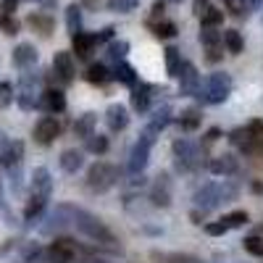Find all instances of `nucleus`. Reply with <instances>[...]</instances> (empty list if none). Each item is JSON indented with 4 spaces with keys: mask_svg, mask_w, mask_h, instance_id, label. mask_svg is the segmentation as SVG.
Segmentation results:
<instances>
[{
    "mask_svg": "<svg viewBox=\"0 0 263 263\" xmlns=\"http://www.w3.org/2000/svg\"><path fill=\"white\" fill-rule=\"evenodd\" d=\"M66 216V221H69V229H74L77 234L87 237L90 242H95L98 248H108V250H119V239L116 234L108 229L100 218L90 211H84L79 205H71V203H61L58 205Z\"/></svg>",
    "mask_w": 263,
    "mask_h": 263,
    "instance_id": "f257e3e1",
    "label": "nucleus"
},
{
    "mask_svg": "<svg viewBox=\"0 0 263 263\" xmlns=\"http://www.w3.org/2000/svg\"><path fill=\"white\" fill-rule=\"evenodd\" d=\"M21 163H24V142L21 140H11L6 132H0V166L6 168L8 179H11V190L18 195L21 192Z\"/></svg>",
    "mask_w": 263,
    "mask_h": 263,
    "instance_id": "f03ea898",
    "label": "nucleus"
},
{
    "mask_svg": "<svg viewBox=\"0 0 263 263\" xmlns=\"http://www.w3.org/2000/svg\"><path fill=\"white\" fill-rule=\"evenodd\" d=\"M237 195H239V187L232 184V182H208L203 184L200 190L195 192V205L197 208H203V211H213L218 205H224V203H232L237 200Z\"/></svg>",
    "mask_w": 263,
    "mask_h": 263,
    "instance_id": "7ed1b4c3",
    "label": "nucleus"
},
{
    "mask_svg": "<svg viewBox=\"0 0 263 263\" xmlns=\"http://www.w3.org/2000/svg\"><path fill=\"white\" fill-rule=\"evenodd\" d=\"M232 77L227 71H213L205 77V82L200 84V92H197V103H203V105H218V103H227L229 95H232Z\"/></svg>",
    "mask_w": 263,
    "mask_h": 263,
    "instance_id": "20e7f679",
    "label": "nucleus"
},
{
    "mask_svg": "<svg viewBox=\"0 0 263 263\" xmlns=\"http://www.w3.org/2000/svg\"><path fill=\"white\" fill-rule=\"evenodd\" d=\"M42 258L48 263H82L90 260V250L74 242L71 237H55L48 245V250H42Z\"/></svg>",
    "mask_w": 263,
    "mask_h": 263,
    "instance_id": "39448f33",
    "label": "nucleus"
},
{
    "mask_svg": "<svg viewBox=\"0 0 263 263\" xmlns=\"http://www.w3.org/2000/svg\"><path fill=\"white\" fill-rule=\"evenodd\" d=\"M174 150V158H177V168L179 171H200L205 163V150L200 142H192L190 137H179V140H174L171 145Z\"/></svg>",
    "mask_w": 263,
    "mask_h": 263,
    "instance_id": "423d86ee",
    "label": "nucleus"
},
{
    "mask_svg": "<svg viewBox=\"0 0 263 263\" xmlns=\"http://www.w3.org/2000/svg\"><path fill=\"white\" fill-rule=\"evenodd\" d=\"M121 179V168L114 166V163H105V161H98L87 168V190L90 192H108L116 182Z\"/></svg>",
    "mask_w": 263,
    "mask_h": 263,
    "instance_id": "0eeeda50",
    "label": "nucleus"
},
{
    "mask_svg": "<svg viewBox=\"0 0 263 263\" xmlns=\"http://www.w3.org/2000/svg\"><path fill=\"white\" fill-rule=\"evenodd\" d=\"M156 132H150L147 126L140 132V137H137V142L132 145V150H129V174H135V177H140V174L145 171V166H147V161H150V150H153V145H156Z\"/></svg>",
    "mask_w": 263,
    "mask_h": 263,
    "instance_id": "6e6552de",
    "label": "nucleus"
},
{
    "mask_svg": "<svg viewBox=\"0 0 263 263\" xmlns=\"http://www.w3.org/2000/svg\"><path fill=\"white\" fill-rule=\"evenodd\" d=\"M40 74L24 69V74H21L18 79V92H16V103L21 111H34L37 108V100H40Z\"/></svg>",
    "mask_w": 263,
    "mask_h": 263,
    "instance_id": "1a4fd4ad",
    "label": "nucleus"
},
{
    "mask_svg": "<svg viewBox=\"0 0 263 263\" xmlns=\"http://www.w3.org/2000/svg\"><path fill=\"white\" fill-rule=\"evenodd\" d=\"M200 42L205 48L208 63H218L224 58V32L218 27H200Z\"/></svg>",
    "mask_w": 263,
    "mask_h": 263,
    "instance_id": "9d476101",
    "label": "nucleus"
},
{
    "mask_svg": "<svg viewBox=\"0 0 263 263\" xmlns=\"http://www.w3.org/2000/svg\"><path fill=\"white\" fill-rule=\"evenodd\" d=\"M177 79H179V95H182V98H195L197 92H200L203 79H200V74H197V66H195V63L184 61Z\"/></svg>",
    "mask_w": 263,
    "mask_h": 263,
    "instance_id": "9b49d317",
    "label": "nucleus"
},
{
    "mask_svg": "<svg viewBox=\"0 0 263 263\" xmlns=\"http://www.w3.org/2000/svg\"><path fill=\"white\" fill-rule=\"evenodd\" d=\"M129 90H132V108H135V114H140V116L147 114L150 105H153V98H156V92H158V87L140 79L135 87H129Z\"/></svg>",
    "mask_w": 263,
    "mask_h": 263,
    "instance_id": "f8f14e48",
    "label": "nucleus"
},
{
    "mask_svg": "<svg viewBox=\"0 0 263 263\" xmlns=\"http://www.w3.org/2000/svg\"><path fill=\"white\" fill-rule=\"evenodd\" d=\"M61 132H63V126H61V121L55 119V116H42L37 124H34V140L40 142V145H53L58 137H61Z\"/></svg>",
    "mask_w": 263,
    "mask_h": 263,
    "instance_id": "ddd939ff",
    "label": "nucleus"
},
{
    "mask_svg": "<svg viewBox=\"0 0 263 263\" xmlns=\"http://www.w3.org/2000/svg\"><path fill=\"white\" fill-rule=\"evenodd\" d=\"M37 108L40 111H45L50 116H58L66 111V95L63 90H58V87H48V90L40 92V100H37Z\"/></svg>",
    "mask_w": 263,
    "mask_h": 263,
    "instance_id": "4468645a",
    "label": "nucleus"
},
{
    "mask_svg": "<svg viewBox=\"0 0 263 263\" xmlns=\"http://www.w3.org/2000/svg\"><path fill=\"white\" fill-rule=\"evenodd\" d=\"M74 55L69 50H58L53 55V77L61 82V84H71L74 82Z\"/></svg>",
    "mask_w": 263,
    "mask_h": 263,
    "instance_id": "2eb2a0df",
    "label": "nucleus"
},
{
    "mask_svg": "<svg viewBox=\"0 0 263 263\" xmlns=\"http://www.w3.org/2000/svg\"><path fill=\"white\" fill-rule=\"evenodd\" d=\"M150 200H153V205H158V208H168L171 205V179H168V174H158V177L153 179Z\"/></svg>",
    "mask_w": 263,
    "mask_h": 263,
    "instance_id": "dca6fc26",
    "label": "nucleus"
},
{
    "mask_svg": "<svg viewBox=\"0 0 263 263\" xmlns=\"http://www.w3.org/2000/svg\"><path fill=\"white\" fill-rule=\"evenodd\" d=\"M245 135H248V140H245L242 153L245 156H258V153L263 150V121L260 119L248 121L245 124Z\"/></svg>",
    "mask_w": 263,
    "mask_h": 263,
    "instance_id": "f3484780",
    "label": "nucleus"
},
{
    "mask_svg": "<svg viewBox=\"0 0 263 263\" xmlns=\"http://www.w3.org/2000/svg\"><path fill=\"white\" fill-rule=\"evenodd\" d=\"M11 61H13L16 69L24 71V69H32V66L40 61V53H37V48L32 45V42H21V45H16V48H13Z\"/></svg>",
    "mask_w": 263,
    "mask_h": 263,
    "instance_id": "a211bd4d",
    "label": "nucleus"
},
{
    "mask_svg": "<svg viewBox=\"0 0 263 263\" xmlns=\"http://www.w3.org/2000/svg\"><path fill=\"white\" fill-rule=\"evenodd\" d=\"M95 48H98L95 34H90V32H77V34H71V50L77 53L79 61H87V58L95 53Z\"/></svg>",
    "mask_w": 263,
    "mask_h": 263,
    "instance_id": "6ab92c4d",
    "label": "nucleus"
},
{
    "mask_svg": "<svg viewBox=\"0 0 263 263\" xmlns=\"http://www.w3.org/2000/svg\"><path fill=\"white\" fill-rule=\"evenodd\" d=\"M237 168H239V163H237V158L232 156V153H224V156H216V158H211L208 161V171L213 174V177H232V174H237Z\"/></svg>",
    "mask_w": 263,
    "mask_h": 263,
    "instance_id": "aec40b11",
    "label": "nucleus"
},
{
    "mask_svg": "<svg viewBox=\"0 0 263 263\" xmlns=\"http://www.w3.org/2000/svg\"><path fill=\"white\" fill-rule=\"evenodd\" d=\"M105 124L111 132H124L129 126V111L121 103H111L105 108Z\"/></svg>",
    "mask_w": 263,
    "mask_h": 263,
    "instance_id": "412c9836",
    "label": "nucleus"
},
{
    "mask_svg": "<svg viewBox=\"0 0 263 263\" xmlns=\"http://www.w3.org/2000/svg\"><path fill=\"white\" fill-rule=\"evenodd\" d=\"M48 200H50L48 195L32 192V195H29V200H27V208H24V221H27V224H34L37 218L42 216V211L48 208Z\"/></svg>",
    "mask_w": 263,
    "mask_h": 263,
    "instance_id": "4be33fe9",
    "label": "nucleus"
},
{
    "mask_svg": "<svg viewBox=\"0 0 263 263\" xmlns=\"http://www.w3.org/2000/svg\"><path fill=\"white\" fill-rule=\"evenodd\" d=\"M111 79H116V82H121L126 87H135L140 82V74L135 71V66H129L126 61H119V63H114V69H111Z\"/></svg>",
    "mask_w": 263,
    "mask_h": 263,
    "instance_id": "5701e85b",
    "label": "nucleus"
},
{
    "mask_svg": "<svg viewBox=\"0 0 263 263\" xmlns=\"http://www.w3.org/2000/svg\"><path fill=\"white\" fill-rule=\"evenodd\" d=\"M32 192H40V195H48L53 192V177H50V171L45 166H37L32 171Z\"/></svg>",
    "mask_w": 263,
    "mask_h": 263,
    "instance_id": "b1692460",
    "label": "nucleus"
},
{
    "mask_svg": "<svg viewBox=\"0 0 263 263\" xmlns=\"http://www.w3.org/2000/svg\"><path fill=\"white\" fill-rule=\"evenodd\" d=\"M95 126H98V114L95 111H87L74 121V135L79 140H87L90 135H95Z\"/></svg>",
    "mask_w": 263,
    "mask_h": 263,
    "instance_id": "393cba45",
    "label": "nucleus"
},
{
    "mask_svg": "<svg viewBox=\"0 0 263 263\" xmlns=\"http://www.w3.org/2000/svg\"><path fill=\"white\" fill-rule=\"evenodd\" d=\"M177 124L182 132H197L203 124V114H200V108H184V111L177 116Z\"/></svg>",
    "mask_w": 263,
    "mask_h": 263,
    "instance_id": "a878e982",
    "label": "nucleus"
},
{
    "mask_svg": "<svg viewBox=\"0 0 263 263\" xmlns=\"http://www.w3.org/2000/svg\"><path fill=\"white\" fill-rule=\"evenodd\" d=\"M171 121H174V108H171V105H161L158 111L153 114V119H150L147 129H150V132H156V135H161V132H163Z\"/></svg>",
    "mask_w": 263,
    "mask_h": 263,
    "instance_id": "bb28decb",
    "label": "nucleus"
},
{
    "mask_svg": "<svg viewBox=\"0 0 263 263\" xmlns=\"http://www.w3.org/2000/svg\"><path fill=\"white\" fill-rule=\"evenodd\" d=\"M84 166V153L82 150H63L61 153V168L66 171V174H77L79 168Z\"/></svg>",
    "mask_w": 263,
    "mask_h": 263,
    "instance_id": "cd10ccee",
    "label": "nucleus"
},
{
    "mask_svg": "<svg viewBox=\"0 0 263 263\" xmlns=\"http://www.w3.org/2000/svg\"><path fill=\"white\" fill-rule=\"evenodd\" d=\"M27 24H29L34 32H40L42 37H50V34H53V18H50L48 13H40V11L32 13V16L27 18Z\"/></svg>",
    "mask_w": 263,
    "mask_h": 263,
    "instance_id": "c85d7f7f",
    "label": "nucleus"
},
{
    "mask_svg": "<svg viewBox=\"0 0 263 263\" xmlns=\"http://www.w3.org/2000/svg\"><path fill=\"white\" fill-rule=\"evenodd\" d=\"M163 58H166V74H168L171 79H177V77H179V69H182V63H184V61H182V53H179L177 48L168 45V48L163 50Z\"/></svg>",
    "mask_w": 263,
    "mask_h": 263,
    "instance_id": "c756f323",
    "label": "nucleus"
},
{
    "mask_svg": "<svg viewBox=\"0 0 263 263\" xmlns=\"http://www.w3.org/2000/svg\"><path fill=\"white\" fill-rule=\"evenodd\" d=\"M84 79L90 84H105V82H111V69H108L105 63H90Z\"/></svg>",
    "mask_w": 263,
    "mask_h": 263,
    "instance_id": "7c9ffc66",
    "label": "nucleus"
},
{
    "mask_svg": "<svg viewBox=\"0 0 263 263\" xmlns=\"http://www.w3.org/2000/svg\"><path fill=\"white\" fill-rule=\"evenodd\" d=\"M224 48H227V53L239 55V53L245 50V40H242V34H239L237 29H224Z\"/></svg>",
    "mask_w": 263,
    "mask_h": 263,
    "instance_id": "2f4dec72",
    "label": "nucleus"
},
{
    "mask_svg": "<svg viewBox=\"0 0 263 263\" xmlns=\"http://www.w3.org/2000/svg\"><path fill=\"white\" fill-rule=\"evenodd\" d=\"M84 150L92 153V156H105L108 153V137L105 135H90L84 140Z\"/></svg>",
    "mask_w": 263,
    "mask_h": 263,
    "instance_id": "473e14b6",
    "label": "nucleus"
},
{
    "mask_svg": "<svg viewBox=\"0 0 263 263\" xmlns=\"http://www.w3.org/2000/svg\"><path fill=\"white\" fill-rule=\"evenodd\" d=\"M150 27H153V34H156L158 40H171V37L179 34L177 24H174V21H168V18H161L158 24H150Z\"/></svg>",
    "mask_w": 263,
    "mask_h": 263,
    "instance_id": "72a5a7b5",
    "label": "nucleus"
},
{
    "mask_svg": "<svg viewBox=\"0 0 263 263\" xmlns=\"http://www.w3.org/2000/svg\"><path fill=\"white\" fill-rule=\"evenodd\" d=\"M221 24H224V11L216 6H208L200 16V27H221Z\"/></svg>",
    "mask_w": 263,
    "mask_h": 263,
    "instance_id": "f704fd0d",
    "label": "nucleus"
},
{
    "mask_svg": "<svg viewBox=\"0 0 263 263\" xmlns=\"http://www.w3.org/2000/svg\"><path fill=\"white\" fill-rule=\"evenodd\" d=\"M126 53H129V42H126V40H111V42H108V53H105V55L111 58L114 63L124 61Z\"/></svg>",
    "mask_w": 263,
    "mask_h": 263,
    "instance_id": "c9c22d12",
    "label": "nucleus"
},
{
    "mask_svg": "<svg viewBox=\"0 0 263 263\" xmlns=\"http://www.w3.org/2000/svg\"><path fill=\"white\" fill-rule=\"evenodd\" d=\"M221 221L229 227V229H242V227H248L250 224V213L248 211H232V213H227Z\"/></svg>",
    "mask_w": 263,
    "mask_h": 263,
    "instance_id": "e433bc0d",
    "label": "nucleus"
},
{
    "mask_svg": "<svg viewBox=\"0 0 263 263\" xmlns=\"http://www.w3.org/2000/svg\"><path fill=\"white\" fill-rule=\"evenodd\" d=\"M66 27H69V34L82 32V8L79 6H69V8H66Z\"/></svg>",
    "mask_w": 263,
    "mask_h": 263,
    "instance_id": "4c0bfd02",
    "label": "nucleus"
},
{
    "mask_svg": "<svg viewBox=\"0 0 263 263\" xmlns=\"http://www.w3.org/2000/svg\"><path fill=\"white\" fill-rule=\"evenodd\" d=\"M156 260H163V263H203L200 258H192V255H182V253H153Z\"/></svg>",
    "mask_w": 263,
    "mask_h": 263,
    "instance_id": "58836bf2",
    "label": "nucleus"
},
{
    "mask_svg": "<svg viewBox=\"0 0 263 263\" xmlns=\"http://www.w3.org/2000/svg\"><path fill=\"white\" fill-rule=\"evenodd\" d=\"M18 29H21V24L16 21V16H13V13H3V11H0V32L11 37V34H18Z\"/></svg>",
    "mask_w": 263,
    "mask_h": 263,
    "instance_id": "ea45409f",
    "label": "nucleus"
},
{
    "mask_svg": "<svg viewBox=\"0 0 263 263\" xmlns=\"http://www.w3.org/2000/svg\"><path fill=\"white\" fill-rule=\"evenodd\" d=\"M140 6V0H108L105 8L108 11H114V13H129V11H135Z\"/></svg>",
    "mask_w": 263,
    "mask_h": 263,
    "instance_id": "a19ab883",
    "label": "nucleus"
},
{
    "mask_svg": "<svg viewBox=\"0 0 263 263\" xmlns=\"http://www.w3.org/2000/svg\"><path fill=\"white\" fill-rule=\"evenodd\" d=\"M242 248H245L250 255H255V258H263V237H258V234H253V237H245V239H242Z\"/></svg>",
    "mask_w": 263,
    "mask_h": 263,
    "instance_id": "79ce46f5",
    "label": "nucleus"
},
{
    "mask_svg": "<svg viewBox=\"0 0 263 263\" xmlns=\"http://www.w3.org/2000/svg\"><path fill=\"white\" fill-rule=\"evenodd\" d=\"M224 6H227V13L234 16V18H248V8H245V0H224Z\"/></svg>",
    "mask_w": 263,
    "mask_h": 263,
    "instance_id": "37998d69",
    "label": "nucleus"
},
{
    "mask_svg": "<svg viewBox=\"0 0 263 263\" xmlns=\"http://www.w3.org/2000/svg\"><path fill=\"white\" fill-rule=\"evenodd\" d=\"M13 100H16V90H13V84L3 79V82H0V108H8Z\"/></svg>",
    "mask_w": 263,
    "mask_h": 263,
    "instance_id": "c03bdc74",
    "label": "nucleus"
},
{
    "mask_svg": "<svg viewBox=\"0 0 263 263\" xmlns=\"http://www.w3.org/2000/svg\"><path fill=\"white\" fill-rule=\"evenodd\" d=\"M221 135H224V132L218 129V126H211V129L205 132V135H203V142H200V145H203V150H208L213 142H218V137H221Z\"/></svg>",
    "mask_w": 263,
    "mask_h": 263,
    "instance_id": "a18cd8bd",
    "label": "nucleus"
},
{
    "mask_svg": "<svg viewBox=\"0 0 263 263\" xmlns=\"http://www.w3.org/2000/svg\"><path fill=\"white\" fill-rule=\"evenodd\" d=\"M229 232V227L218 218V221H211V224H205V234H211V237H221V234H227Z\"/></svg>",
    "mask_w": 263,
    "mask_h": 263,
    "instance_id": "49530a36",
    "label": "nucleus"
},
{
    "mask_svg": "<svg viewBox=\"0 0 263 263\" xmlns=\"http://www.w3.org/2000/svg\"><path fill=\"white\" fill-rule=\"evenodd\" d=\"M114 27H105V29H100L98 34H95V40H98V45H100V42H108V40H114Z\"/></svg>",
    "mask_w": 263,
    "mask_h": 263,
    "instance_id": "de8ad7c7",
    "label": "nucleus"
},
{
    "mask_svg": "<svg viewBox=\"0 0 263 263\" xmlns=\"http://www.w3.org/2000/svg\"><path fill=\"white\" fill-rule=\"evenodd\" d=\"M18 8V0H0V11L3 13H13Z\"/></svg>",
    "mask_w": 263,
    "mask_h": 263,
    "instance_id": "09e8293b",
    "label": "nucleus"
},
{
    "mask_svg": "<svg viewBox=\"0 0 263 263\" xmlns=\"http://www.w3.org/2000/svg\"><path fill=\"white\" fill-rule=\"evenodd\" d=\"M163 8H166V0H156V3H153V13H150V18L163 16Z\"/></svg>",
    "mask_w": 263,
    "mask_h": 263,
    "instance_id": "8fccbe9b",
    "label": "nucleus"
},
{
    "mask_svg": "<svg viewBox=\"0 0 263 263\" xmlns=\"http://www.w3.org/2000/svg\"><path fill=\"white\" fill-rule=\"evenodd\" d=\"M205 8H208V0H195V3H192V13L195 16H203Z\"/></svg>",
    "mask_w": 263,
    "mask_h": 263,
    "instance_id": "3c124183",
    "label": "nucleus"
},
{
    "mask_svg": "<svg viewBox=\"0 0 263 263\" xmlns=\"http://www.w3.org/2000/svg\"><path fill=\"white\" fill-rule=\"evenodd\" d=\"M190 218H192V224H203V218H205V211H203V208H195V211L190 213Z\"/></svg>",
    "mask_w": 263,
    "mask_h": 263,
    "instance_id": "603ef678",
    "label": "nucleus"
},
{
    "mask_svg": "<svg viewBox=\"0 0 263 263\" xmlns=\"http://www.w3.org/2000/svg\"><path fill=\"white\" fill-rule=\"evenodd\" d=\"M245 8H248V13L260 11V8H263V0H245Z\"/></svg>",
    "mask_w": 263,
    "mask_h": 263,
    "instance_id": "864d4df0",
    "label": "nucleus"
},
{
    "mask_svg": "<svg viewBox=\"0 0 263 263\" xmlns=\"http://www.w3.org/2000/svg\"><path fill=\"white\" fill-rule=\"evenodd\" d=\"M0 208H6V203H3V190H0Z\"/></svg>",
    "mask_w": 263,
    "mask_h": 263,
    "instance_id": "5fc2aeb1",
    "label": "nucleus"
},
{
    "mask_svg": "<svg viewBox=\"0 0 263 263\" xmlns=\"http://www.w3.org/2000/svg\"><path fill=\"white\" fill-rule=\"evenodd\" d=\"M166 3H182V0H166Z\"/></svg>",
    "mask_w": 263,
    "mask_h": 263,
    "instance_id": "6e6d98bb",
    "label": "nucleus"
}]
</instances>
